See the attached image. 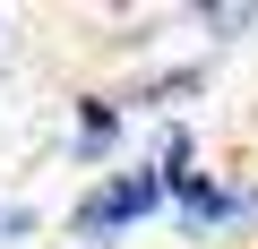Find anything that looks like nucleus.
Returning a JSON list of instances; mask_svg holds the SVG:
<instances>
[{
    "label": "nucleus",
    "instance_id": "1",
    "mask_svg": "<svg viewBox=\"0 0 258 249\" xmlns=\"http://www.w3.org/2000/svg\"><path fill=\"white\" fill-rule=\"evenodd\" d=\"M164 198H172V189H164V172H155V163H138V172H112L95 198H78V232H120V223H147Z\"/></svg>",
    "mask_w": 258,
    "mask_h": 249
},
{
    "label": "nucleus",
    "instance_id": "2",
    "mask_svg": "<svg viewBox=\"0 0 258 249\" xmlns=\"http://www.w3.org/2000/svg\"><path fill=\"white\" fill-rule=\"evenodd\" d=\"M164 189H172L164 206H181V223H189V232H207V223H241V215H249V198H232L215 172H189V163H181V172H164Z\"/></svg>",
    "mask_w": 258,
    "mask_h": 249
},
{
    "label": "nucleus",
    "instance_id": "3",
    "mask_svg": "<svg viewBox=\"0 0 258 249\" xmlns=\"http://www.w3.org/2000/svg\"><path fill=\"white\" fill-rule=\"evenodd\" d=\"M103 146H112V112L86 103V112H78V155H103Z\"/></svg>",
    "mask_w": 258,
    "mask_h": 249
}]
</instances>
